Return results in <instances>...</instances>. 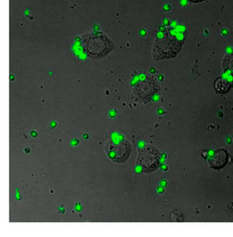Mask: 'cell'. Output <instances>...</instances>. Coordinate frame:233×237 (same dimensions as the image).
I'll return each mask as SVG.
<instances>
[{
	"label": "cell",
	"mask_w": 233,
	"mask_h": 237,
	"mask_svg": "<svg viewBox=\"0 0 233 237\" xmlns=\"http://www.w3.org/2000/svg\"><path fill=\"white\" fill-rule=\"evenodd\" d=\"M228 153L224 149H219L214 152L212 157L209 160L210 165L215 169L224 167L228 162Z\"/></svg>",
	"instance_id": "cell-2"
},
{
	"label": "cell",
	"mask_w": 233,
	"mask_h": 237,
	"mask_svg": "<svg viewBox=\"0 0 233 237\" xmlns=\"http://www.w3.org/2000/svg\"><path fill=\"white\" fill-rule=\"evenodd\" d=\"M83 50L90 58H103L114 49V44L101 32H90L81 37Z\"/></svg>",
	"instance_id": "cell-1"
},
{
	"label": "cell",
	"mask_w": 233,
	"mask_h": 237,
	"mask_svg": "<svg viewBox=\"0 0 233 237\" xmlns=\"http://www.w3.org/2000/svg\"><path fill=\"white\" fill-rule=\"evenodd\" d=\"M189 1L192 3H201V2H203V1H205V0H189Z\"/></svg>",
	"instance_id": "cell-3"
}]
</instances>
